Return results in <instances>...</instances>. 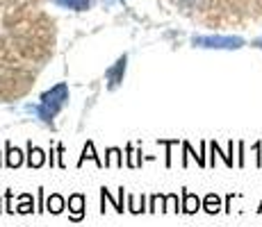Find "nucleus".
<instances>
[{"instance_id":"f3484780","label":"nucleus","mask_w":262,"mask_h":227,"mask_svg":"<svg viewBox=\"0 0 262 227\" xmlns=\"http://www.w3.org/2000/svg\"><path fill=\"white\" fill-rule=\"evenodd\" d=\"M164 200H167V195L164 193H155L148 198V211L150 214H155V211H164Z\"/></svg>"},{"instance_id":"6e6552de","label":"nucleus","mask_w":262,"mask_h":227,"mask_svg":"<svg viewBox=\"0 0 262 227\" xmlns=\"http://www.w3.org/2000/svg\"><path fill=\"white\" fill-rule=\"evenodd\" d=\"M123 195H125V189H123V186L119 189V198H112V191H110L107 186H103V189H100V200H103V203H110V205L114 207V209L119 211V214L128 211V209H123Z\"/></svg>"},{"instance_id":"7ed1b4c3","label":"nucleus","mask_w":262,"mask_h":227,"mask_svg":"<svg viewBox=\"0 0 262 227\" xmlns=\"http://www.w3.org/2000/svg\"><path fill=\"white\" fill-rule=\"evenodd\" d=\"M69 218L73 220V223H80V220L84 218V207H87V200H84L82 193H73L69 195Z\"/></svg>"},{"instance_id":"4be33fe9","label":"nucleus","mask_w":262,"mask_h":227,"mask_svg":"<svg viewBox=\"0 0 262 227\" xmlns=\"http://www.w3.org/2000/svg\"><path fill=\"white\" fill-rule=\"evenodd\" d=\"M39 191V200H37V214H41V211H46V200H43V189H37Z\"/></svg>"},{"instance_id":"ddd939ff","label":"nucleus","mask_w":262,"mask_h":227,"mask_svg":"<svg viewBox=\"0 0 262 227\" xmlns=\"http://www.w3.org/2000/svg\"><path fill=\"white\" fill-rule=\"evenodd\" d=\"M125 166H128V168H139V166H142V150H135L133 148V143H128L125 145Z\"/></svg>"},{"instance_id":"412c9836","label":"nucleus","mask_w":262,"mask_h":227,"mask_svg":"<svg viewBox=\"0 0 262 227\" xmlns=\"http://www.w3.org/2000/svg\"><path fill=\"white\" fill-rule=\"evenodd\" d=\"M5 211L7 214H14V191L12 189H7V193H5Z\"/></svg>"},{"instance_id":"cd10ccee","label":"nucleus","mask_w":262,"mask_h":227,"mask_svg":"<svg viewBox=\"0 0 262 227\" xmlns=\"http://www.w3.org/2000/svg\"><path fill=\"white\" fill-rule=\"evenodd\" d=\"M0 211H5V209H3V200H0Z\"/></svg>"},{"instance_id":"f03ea898","label":"nucleus","mask_w":262,"mask_h":227,"mask_svg":"<svg viewBox=\"0 0 262 227\" xmlns=\"http://www.w3.org/2000/svg\"><path fill=\"white\" fill-rule=\"evenodd\" d=\"M191 43L196 48H210V50H237L244 45L242 37H194Z\"/></svg>"},{"instance_id":"39448f33","label":"nucleus","mask_w":262,"mask_h":227,"mask_svg":"<svg viewBox=\"0 0 262 227\" xmlns=\"http://www.w3.org/2000/svg\"><path fill=\"white\" fill-rule=\"evenodd\" d=\"M25 164L30 166V168H41L43 164L48 161V153L46 150H41L39 145H32V141L28 143V155H25Z\"/></svg>"},{"instance_id":"c756f323","label":"nucleus","mask_w":262,"mask_h":227,"mask_svg":"<svg viewBox=\"0 0 262 227\" xmlns=\"http://www.w3.org/2000/svg\"><path fill=\"white\" fill-rule=\"evenodd\" d=\"M258 211H262V203H260V209H258Z\"/></svg>"},{"instance_id":"4468645a","label":"nucleus","mask_w":262,"mask_h":227,"mask_svg":"<svg viewBox=\"0 0 262 227\" xmlns=\"http://www.w3.org/2000/svg\"><path fill=\"white\" fill-rule=\"evenodd\" d=\"M221 209H224V207H221V198L216 193H208L203 198V211H208V214H219Z\"/></svg>"},{"instance_id":"b1692460","label":"nucleus","mask_w":262,"mask_h":227,"mask_svg":"<svg viewBox=\"0 0 262 227\" xmlns=\"http://www.w3.org/2000/svg\"><path fill=\"white\" fill-rule=\"evenodd\" d=\"M253 150H255V164H258V166H262V157H260V150H262V143H260V141H258V143H255V145H253Z\"/></svg>"},{"instance_id":"a211bd4d","label":"nucleus","mask_w":262,"mask_h":227,"mask_svg":"<svg viewBox=\"0 0 262 227\" xmlns=\"http://www.w3.org/2000/svg\"><path fill=\"white\" fill-rule=\"evenodd\" d=\"M62 7H71V9H89L92 7V0H55Z\"/></svg>"},{"instance_id":"423d86ee","label":"nucleus","mask_w":262,"mask_h":227,"mask_svg":"<svg viewBox=\"0 0 262 227\" xmlns=\"http://www.w3.org/2000/svg\"><path fill=\"white\" fill-rule=\"evenodd\" d=\"M23 157L25 155L16 145H12V141L5 143V166H7V168H18V166H23Z\"/></svg>"},{"instance_id":"dca6fc26","label":"nucleus","mask_w":262,"mask_h":227,"mask_svg":"<svg viewBox=\"0 0 262 227\" xmlns=\"http://www.w3.org/2000/svg\"><path fill=\"white\" fill-rule=\"evenodd\" d=\"M210 145L216 150V155H221V157H224V164L228 166V168H233V164H235V161H233V150H235L233 141L228 143V153H221V148H219V143H216V141H210Z\"/></svg>"},{"instance_id":"0eeeda50","label":"nucleus","mask_w":262,"mask_h":227,"mask_svg":"<svg viewBox=\"0 0 262 227\" xmlns=\"http://www.w3.org/2000/svg\"><path fill=\"white\" fill-rule=\"evenodd\" d=\"M201 207H203V203H201V198L196 193H191V191L183 189V203H180V211L183 214H196V211H201Z\"/></svg>"},{"instance_id":"2eb2a0df","label":"nucleus","mask_w":262,"mask_h":227,"mask_svg":"<svg viewBox=\"0 0 262 227\" xmlns=\"http://www.w3.org/2000/svg\"><path fill=\"white\" fill-rule=\"evenodd\" d=\"M34 209V200L30 193H21L18 195V207H16V214H32Z\"/></svg>"},{"instance_id":"5701e85b","label":"nucleus","mask_w":262,"mask_h":227,"mask_svg":"<svg viewBox=\"0 0 262 227\" xmlns=\"http://www.w3.org/2000/svg\"><path fill=\"white\" fill-rule=\"evenodd\" d=\"M57 166L59 168H67V161H64V145H57Z\"/></svg>"},{"instance_id":"9d476101","label":"nucleus","mask_w":262,"mask_h":227,"mask_svg":"<svg viewBox=\"0 0 262 227\" xmlns=\"http://www.w3.org/2000/svg\"><path fill=\"white\" fill-rule=\"evenodd\" d=\"M67 209V200H64V195L59 193H50L46 198V211H50V214H62V211Z\"/></svg>"},{"instance_id":"a878e982","label":"nucleus","mask_w":262,"mask_h":227,"mask_svg":"<svg viewBox=\"0 0 262 227\" xmlns=\"http://www.w3.org/2000/svg\"><path fill=\"white\" fill-rule=\"evenodd\" d=\"M48 164H50V168L55 166V153H53V148H50V153H48Z\"/></svg>"},{"instance_id":"1a4fd4ad","label":"nucleus","mask_w":262,"mask_h":227,"mask_svg":"<svg viewBox=\"0 0 262 227\" xmlns=\"http://www.w3.org/2000/svg\"><path fill=\"white\" fill-rule=\"evenodd\" d=\"M94 161L96 166H98V168H105V161L98 157V155H96V148H94V143L92 141H87V143H84V148H82V155H80V159H78V168H82L84 166V161Z\"/></svg>"},{"instance_id":"20e7f679","label":"nucleus","mask_w":262,"mask_h":227,"mask_svg":"<svg viewBox=\"0 0 262 227\" xmlns=\"http://www.w3.org/2000/svg\"><path fill=\"white\" fill-rule=\"evenodd\" d=\"M125 62H128V57H121L117 64H114L112 68L105 70V78H107V87L110 89H117L121 82H123V73H125Z\"/></svg>"},{"instance_id":"9b49d317","label":"nucleus","mask_w":262,"mask_h":227,"mask_svg":"<svg viewBox=\"0 0 262 227\" xmlns=\"http://www.w3.org/2000/svg\"><path fill=\"white\" fill-rule=\"evenodd\" d=\"M105 168H123V153L119 148H107V153H105Z\"/></svg>"},{"instance_id":"bb28decb","label":"nucleus","mask_w":262,"mask_h":227,"mask_svg":"<svg viewBox=\"0 0 262 227\" xmlns=\"http://www.w3.org/2000/svg\"><path fill=\"white\" fill-rule=\"evenodd\" d=\"M253 45H255V48H260V50H262V39H258V41H255Z\"/></svg>"},{"instance_id":"f257e3e1","label":"nucleus","mask_w":262,"mask_h":227,"mask_svg":"<svg viewBox=\"0 0 262 227\" xmlns=\"http://www.w3.org/2000/svg\"><path fill=\"white\" fill-rule=\"evenodd\" d=\"M67 103H69V84L59 82L50 91L41 93L39 105H25V109L37 114V118H41L46 125H53V118L59 114V109H62Z\"/></svg>"},{"instance_id":"393cba45","label":"nucleus","mask_w":262,"mask_h":227,"mask_svg":"<svg viewBox=\"0 0 262 227\" xmlns=\"http://www.w3.org/2000/svg\"><path fill=\"white\" fill-rule=\"evenodd\" d=\"M237 148H239V161H237V164L244 166V143H237Z\"/></svg>"},{"instance_id":"f8f14e48","label":"nucleus","mask_w":262,"mask_h":227,"mask_svg":"<svg viewBox=\"0 0 262 227\" xmlns=\"http://www.w3.org/2000/svg\"><path fill=\"white\" fill-rule=\"evenodd\" d=\"M125 209L130 211V214H144V211H148V207H146V195H128V207Z\"/></svg>"},{"instance_id":"c85d7f7f","label":"nucleus","mask_w":262,"mask_h":227,"mask_svg":"<svg viewBox=\"0 0 262 227\" xmlns=\"http://www.w3.org/2000/svg\"><path fill=\"white\" fill-rule=\"evenodd\" d=\"M0 166H3V155H0Z\"/></svg>"},{"instance_id":"6ab92c4d","label":"nucleus","mask_w":262,"mask_h":227,"mask_svg":"<svg viewBox=\"0 0 262 227\" xmlns=\"http://www.w3.org/2000/svg\"><path fill=\"white\" fill-rule=\"evenodd\" d=\"M164 211H169V214H178V211H180L178 193H167V200H164Z\"/></svg>"},{"instance_id":"aec40b11","label":"nucleus","mask_w":262,"mask_h":227,"mask_svg":"<svg viewBox=\"0 0 262 227\" xmlns=\"http://www.w3.org/2000/svg\"><path fill=\"white\" fill-rule=\"evenodd\" d=\"M160 145H164V148H167V168H171V148H173V145H178V139H160L158 141Z\"/></svg>"}]
</instances>
